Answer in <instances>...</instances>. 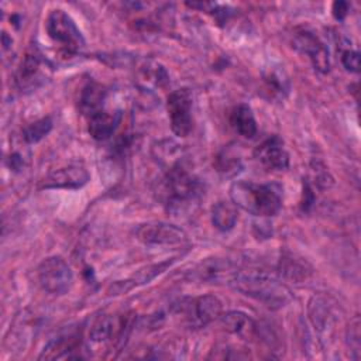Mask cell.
<instances>
[{
  "instance_id": "1",
  "label": "cell",
  "mask_w": 361,
  "mask_h": 361,
  "mask_svg": "<svg viewBox=\"0 0 361 361\" xmlns=\"http://www.w3.org/2000/svg\"><path fill=\"white\" fill-rule=\"evenodd\" d=\"M228 285L243 295L252 298L271 309L283 307L292 299L289 288L272 274L262 269H238Z\"/></svg>"
},
{
  "instance_id": "2",
  "label": "cell",
  "mask_w": 361,
  "mask_h": 361,
  "mask_svg": "<svg viewBox=\"0 0 361 361\" xmlns=\"http://www.w3.org/2000/svg\"><path fill=\"white\" fill-rule=\"evenodd\" d=\"M231 202L258 217H272L282 207V189L275 183L235 180L230 186Z\"/></svg>"
},
{
  "instance_id": "3",
  "label": "cell",
  "mask_w": 361,
  "mask_h": 361,
  "mask_svg": "<svg viewBox=\"0 0 361 361\" xmlns=\"http://www.w3.org/2000/svg\"><path fill=\"white\" fill-rule=\"evenodd\" d=\"M203 193L202 182L188 171L182 161L166 168L161 195L168 212L178 213L195 203Z\"/></svg>"
},
{
  "instance_id": "4",
  "label": "cell",
  "mask_w": 361,
  "mask_h": 361,
  "mask_svg": "<svg viewBox=\"0 0 361 361\" xmlns=\"http://www.w3.org/2000/svg\"><path fill=\"white\" fill-rule=\"evenodd\" d=\"M45 32L66 55H75L85 47V38L79 27L73 18L61 8L51 10L47 16Z\"/></svg>"
},
{
  "instance_id": "5",
  "label": "cell",
  "mask_w": 361,
  "mask_h": 361,
  "mask_svg": "<svg viewBox=\"0 0 361 361\" xmlns=\"http://www.w3.org/2000/svg\"><path fill=\"white\" fill-rule=\"evenodd\" d=\"M37 279L45 292L52 295H65L72 288L73 272L62 257L52 255L38 265Z\"/></svg>"
},
{
  "instance_id": "6",
  "label": "cell",
  "mask_w": 361,
  "mask_h": 361,
  "mask_svg": "<svg viewBox=\"0 0 361 361\" xmlns=\"http://www.w3.org/2000/svg\"><path fill=\"white\" fill-rule=\"evenodd\" d=\"M192 104L193 97L188 87H180L171 92L166 99V110L171 130L178 137H186L192 131Z\"/></svg>"
},
{
  "instance_id": "7",
  "label": "cell",
  "mask_w": 361,
  "mask_h": 361,
  "mask_svg": "<svg viewBox=\"0 0 361 361\" xmlns=\"http://www.w3.org/2000/svg\"><path fill=\"white\" fill-rule=\"evenodd\" d=\"M179 310L190 327L200 329L220 317L221 302L214 295H202L182 302Z\"/></svg>"
},
{
  "instance_id": "8",
  "label": "cell",
  "mask_w": 361,
  "mask_h": 361,
  "mask_svg": "<svg viewBox=\"0 0 361 361\" xmlns=\"http://www.w3.org/2000/svg\"><path fill=\"white\" fill-rule=\"evenodd\" d=\"M135 237L147 245H175L188 240L186 233L180 227L165 221H148L140 224L135 228Z\"/></svg>"
},
{
  "instance_id": "9",
  "label": "cell",
  "mask_w": 361,
  "mask_h": 361,
  "mask_svg": "<svg viewBox=\"0 0 361 361\" xmlns=\"http://www.w3.org/2000/svg\"><path fill=\"white\" fill-rule=\"evenodd\" d=\"M293 48L300 52L302 55H306L309 61L312 62L313 68L320 73H327L330 71V58H329V49L326 45L320 41L319 37H316L310 31H299L293 37Z\"/></svg>"
},
{
  "instance_id": "10",
  "label": "cell",
  "mask_w": 361,
  "mask_h": 361,
  "mask_svg": "<svg viewBox=\"0 0 361 361\" xmlns=\"http://www.w3.org/2000/svg\"><path fill=\"white\" fill-rule=\"evenodd\" d=\"M90 179L87 169L72 164L48 172L39 182V189H79Z\"/></svg>"
},
{
  "instance_id": "11",
  "label": "cell",
  "mask_w": 361,
  "mask_h": 361,
  "mask_svg": "<svg viewBox=\"0 0 361 361\" xmlns=\"http://www.w3.org/2000/svg\"><path fill=\"white\" fill-rule=\"evenodd\" d=\"M47 79L45 61L37 51L27 52L21 61L17 73L16 83L21 92H32L38 89Z\"/></svg>"
},
{
  "instance_id": "12",
  "label": "cell",
  "mask_w": 361,
  "mask_h": 361,
  "mask_svg": "<svg viewBox=\"0 0 361 361\" xmlns=\"http://www.w3.org/2000/svg\"><path fill=\"white\" fill-rule=\"evenodd\" d=\"M258 162L268 171H285L289 166V154L279 137H271L261 142L255 152Z\"/></svg>"
},
{
  "instance_id": "13",
  "label": "cell",
  "mask_w": 361,
  "mask_h": 361,
  "mask_svg": "<svg viewBox=\"0 0 361 361\" xmlns=\"http://www.w3.org/2000/svg\"><path fill=\"white\" fill-rule=\"evenodd\" d=\"M127 322L118 316H100L89 330V341L92 344H109L123 337Z\"/></svg>"
},
{
  "instance_id": "14",
  "label": "cell",
  "mask_w": 361,
  "mask_h": 361,
  "mask_svg": "<svg viewBox=\"0 0 361 361\" xmlns=\"http://www.w3.org/2000/svg\"><path fill=\"white\" fill-rule=\"evenodd\" d=\"M121 110H109L106 107L87 117V131L97 141L107 140L113 135L121 121Z\"/></svg>"
},
{
  "instance_id": "15",
  "label": "cell",
  "mask_w": 361,
  "mask_h": 361,
  "mask_svg": "<svg viewBox=\"0 0 361 361\" xmlns=\"http://www.w3.org/2000/svg\"><path fill=\"white\" fill-rule=\"evenodd\" d=\"M82 336L80 333L71 330L66 333H62L52 340L47 343L44 350L39 354V360H54V358H73V353L79 351L80 344H82Z\"/></svg>"
},
{
  "instance_id": "16",
  "label": "cell",
  "mask_w": 361,
  "mask_h": 361,
  "mask_svg": "<svg viewBox=\"0 0 361 361\" xmlns=\"http://www.w3.org/2000/svg\"><path fill=\"white\" fill-rule=\"evenodd\" d=\"M221 326L231 334L243 338V340H252L258 333L257 323L243 312H227L220 314Z\"/></svg>"
},
{
  "instance_id": "17",
  "label": "cell",
  "mask_w": 361,
  "mask_h": 361,
  "mask_svg": "<svg viewBox=\"0 0 361 361\" xmlns=\"http://www.w3.org/2000/svg\"><path fill=\"white\" fill-rule=\"evenodd\" d=\"M230 124L237 134L244 138H254L257 135V121L248 104H237L230 111Z\"/></svg>"
},
{
  "instance_id": "18",
  "label": "cell",
  "mask_w": 361,
  "mask_h": 361,
  "mask_svg": "<svg viewBox=\"0 0 361 361\" xmlns=\"http://www.w3.org/2000/svg\"><path fill=\"white\" fill-rule=\"evenodd\" d=\"M106 97H107V90L104 89V86L96 82H89L80 92L79 109L86 117H89L90 114L106 107L104 106Z\"/></svg>"
},
{
  "instance_id": "19",
  "label": "cell",
  "mask_w": 361,
  "mask_h": 361,
  "mask_svg": "<svg viewBox=\"0 0 361 361\" xmlns=\"http://www.w3.org/2000/svg\"><path fill=\"white\" fill-rule=\"evenodd\" d=\"M237 206L233 202H217L212 209V224L220 231H230L237 223Z\"/></svg>"
},
{
  "instance_id": "20",
  "label": "cell",
  "mask_w": 361,
  "mask_h": 361,
  "mask_svg": "<svg viewBox=\"0 0 361 361\" xmlns=\"http://www.w3.org/2000/svg\"><path fill=\"white\" fill-rule=\"evenodd\" d=\"M214 165H216V169L226 175V176H233L235 175L241 166H243V162H241V155L238 154V149L233 145H227L224 147L216 157V161H214Z\"/></svg>"
},
{
  "instance_id": "21",
  "label": "cell",
  "mask_w": 361,
  "mask_h": 361,
  "mask_svg": "<svg viewBox=\"0 0 361 361\" xmlns=\"http://www.w3.org/2000/svg\"><path fill=\"white\" fill-rule=\"evenodd\" d=\"M138 79L142 83V86H154V87H162L168 83L169 76L164 66H161L158 62H145L141 65L138 71Z\"/></svg>"
},
{
  "instance_id": "22",
  "label": "cell",
  "mask_w": 361,
  "mask_h": 361,
  "mask_svg": "<svg viewBox=\"0 0 361 361\" xmlns=\"http://www.w3.org/2000/svg\"><path fill=\"white\" fill-rule=\"evenodd\" d=\"M52 118L51 117H42L39 120H35L34 123L28 124L23 130V140L25 144H35L41 141L44 137L49 134L52 130Z\"/></svg>"
},
{
  "instance_id": "23",
  "label": "cell",
  "mask_w": 361,
  "mask_h": 361,
  "mask_svg": "<svg viewBox=\"0 0 361 361\" xmlns=\"http://www.w3.org/2000/svg\"><path fill=\"white\" fill-rule=\"evenodd\" d=\"M264 82L268 89L274 96H283L289 90V82L285 78L283 72H278L275 69H271L268 73L264 75Z\"/></svg>"
},
{
  "instance_id": "24",
  "label": "cell",
  "mask_w": 361,
  "mask_h": 361,
  "mask_svg": "<svg viewBox=\"0 0 361 361\" xmlns=\"http://www.w3.org/2000/svg\"><path fill=\"white\" fill-rule=\"evenodd\" d=\"M306 262L302 264L299 259H295L293 257L281 259V274H283L286 278L300 281L306 278Z\"/></svg>"
},
{
  "instance_id": "25",
  "label": "cell",
  "mask_w": 361,
  "mask_h": 361,
  "mask_svg": "<svg viewBox=\"0 0 361 361\" xmlns=\"http://www.w3.org/2000/svg\"><path fill=\"white\" fill-rule=\"evenodd\" d=\"M347 344L350 347L351 357L358 360L360 358V317L355 316L348 326L347 330Z\"/></svg>"
},
{
  "instance_id": "26",
  "label": "cell",
  "mask_w": 361,
  "mask_h": 361,
  "mask_svg": "<svg viewBox=\"0 0 361 361\" xmlns=\"http://www.w3.org/2000/svg\"><path fill=\"white\" fill-rule=\"evenodd\" d=\"M340 62L345 71L357 73L360 71V54L351 48H343L340 51Z\"/></svg>"
},
{
  "instance_id": "27",
  "label": "cell",
  "mask_w": 361,
  "mask_h": 361,
  "mask_svg": "<svg viewBox=\"0 0 361 361\" xmlns=\"http://www.w3.org/2000/svg\"><path fill=\"white\" fill-rule=\"evenodd\" d=\"M24 165H25V158H24V155H23L20 151L11 152V155H10V158H8V166L11 168V171L18 172V171H21V169L24 168Z\"/></svg>"
},
{
  "instance_id": "28",
  "label": "cell",
  "mask_w": 361,
  "mask_h": 361,
  "mask_svg": "<svg viewBox=\"0 0 361 361\" xmlns=\"http://www.w3.org/2000/svg\"><path fill=\"white\" fill-rule=\"evenodd\" d=\"M348 10H350V4L345 3V1H334L333 6H331V11H333V16L336 20H344L345 16L348 14Z\"/></svg>"
}]
</instances>
